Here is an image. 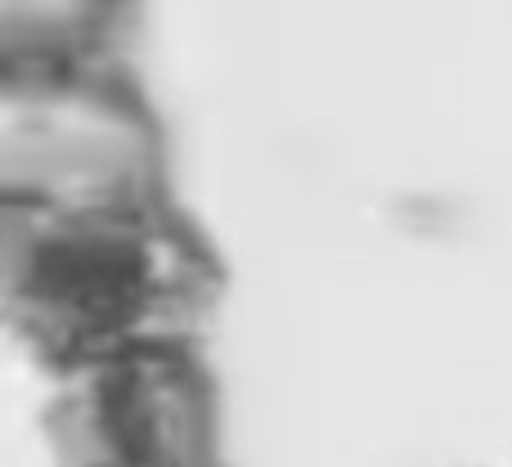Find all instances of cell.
Wrapping results in <instances>:
<instances>
[{"label":"cell","instance_id":"6da1fadb","mask_svg":"<svg viewBox=\"0 0 512 467\" xmlns=\"http://www.w3.org/2000/svg\"><path fill=\"white\" fill-rule=\"evenodd\" d=\"M225 288L221 247L180 198L0 216V310L45 378L135 351L207 346Z\"/></svg>","mask_w":512,"mask_h":467},{"label":"cell","instance_id":"7a4b0ae2","mask_svg":"<svg viewBox=\"0 0 512 467\" xmlns=\"http://www.w3.org/2000/svg\"><path fill=\"white\" fill-rule=\"evenodd\" d=\"M176 198L149 90L113 68L0 72V216H77Z\"/></svg>","mask_w":512,"mask_h":467},{"label":"cell","instance_id":"3957f363","mask_svg":"<svg viewBox=\"0 0 512 467\" xmlns=\"http://www.w3.org/2000/svg\"><path fill=\"white\" fill-rule=\"evenodd\" d=\"M50 467H225L221 382L203 346H162L45 378Z\"/></svg>","mask_w":512,"mask_h":467},{"label":"cell","instance_id":"277c9868","mask_svg":"<svg viewBox=\"0 0 512 467\" xmlns=\"http://www.w3.org/2000/svg\"><path fill=\"white\" fill-rule=\"evenodd\" d=\"M144 14L149 0H0V72L113 68Z\"/></svg>","mask_w":512,"mask_h":467}]
</instances>
